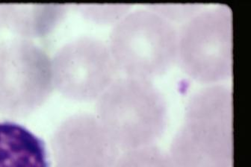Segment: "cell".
Listing matches in <instances>:
<instances>
[{
    "instance_id": "obj_1",
    "label": "cell",
    "mask_w": 251,
    "mask_h": 167,
    "mask_svg": "<svg viewBox=\"0 0 251 167\" xmlns=\"http://www.w3.org/2000/svg\"><path fill=\"white\" fill-rule=\"evenodd\" d=\"M168 154L174 167H233L232 93L229 86L206 85L191 96Z\"/></svg>"
},
{
    "instance_id": "obj_2",
    "label": "cell",
    "mask_w": 251,
    "mask_h": 167,
    "mask_svg": "<svg viewBox=\"0 0 251 167\" xmlns=\"http://www.w3.org/2000/svg\"><path fill=\"white\" fill-rule=\"evenodd\" d=\"M181 69L205 85L222 84L232 77V21L230 8L220 5L201 10L178 31Z\"/></svg>"
},
{
    "instance_id": "obj_3",
    "label": "cell",
    "mask_w": 251,
    "mask_h": 167,
    "mask_svg": "<svg viewBox=\"0 0 251 167\" xmlns=\"http://www.w3.org/2000/svg\"><path fill=\"white\" fill-rule=\"evenodd\" d=\"M100 111L114 138L132 149L155 145L168 125L166 98L151 80L117 85L102 100Z\"/></svg>"
},
{
    "instance_id": "obj_4",
    "label": "cell",
    "mask_w": 251,
    "mask_h": 167,
    "mask_svg": "<svg viewBox=\"0 0 251 167\" xmlns=\"http://www.w3.org/2000/svg\"><path fill=\"white\" fill-rule=\"evenodd\" d=\"M175 24L148 8L136 11L117 31L115 53L136 78L151 80L168 72L177 58Z\"/></svg>"
},
{
    "instance_id": "obj_5",
    "label": "cell",
    "mask_w": 251,
    "mask_h": 167,
    "mask_svg": "<svg viewBox=\"0 0 251 167\" xmlns=\"http://www.w3.org/2000/svg\"><path fill=\"white\" fill-rule=\"evenodd\" d=\"M44 140L14 121H0V167H50Z\"/></svg>"
},
{
    "instance_id": "obj_6",
    "label": "cell",
    "mask_w": 251,
    "mask_h": 167,
    "mask_svg": "<svg viewBox=\"0 0 251 167\" xmlns=\"http://www.w3.org/2000/svg\"><path fill=\"white\" fill-rule=\"evenodd\" d=\"M115 167H174L168 152L156 145L132 149Z\"/></svg>"
},
{
    "instance_id": "obj_7",
    "label": "cell",
    "mask_w": 251,
    "mask_h": 167,
    "mask_svg": "<svg viewBox=\"0 0 251 167\" xmlns=\"http://www.w3.org/2000/svg\"><path fill=\"white\" fill-rule=\"evenodd\" d=\"M148 8L155 11L167 21L174 24L175 22H185L203 9V4H150Z\"/></svg>"
}]
</instances>
